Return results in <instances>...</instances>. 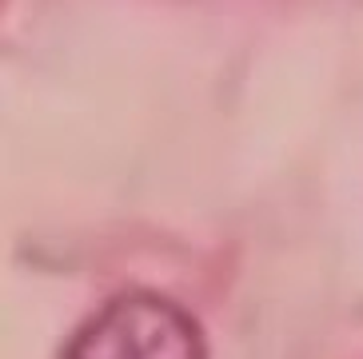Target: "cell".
I'll use <instances>...</instances> for the list:
<instances>
[{"label":"cell","mask_w":363,"mask_h":359,"mask_svg":"<svg viewBox=\"0 0 363 359\" xmlns=\"http://www.w3.org/2000/svg\"><path fill=\"white\" fill-rule=\"evenodd\" d=\"M60 359H208V343L180 304L156 292H128L88 316Z\"/></svg>","instance_id":"1"}]
</instances>
